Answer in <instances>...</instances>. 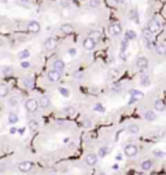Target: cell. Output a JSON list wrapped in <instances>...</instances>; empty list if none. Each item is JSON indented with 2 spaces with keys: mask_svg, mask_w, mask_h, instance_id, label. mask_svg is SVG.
<instances>
[{
  "mask_svg": "<svg viewBox=\"0 0 166 175\" xmlns=\"http://www.w3.org/2000/svg\"><path fill=\"white\" fill-rule=\"evenodd\" d=\"M84 126H86V127H90V121H86V122H84Z\"/></svg>",
  "mask_w": 166,
  "mask_h": 175,
  "instance_id": "cell-44",
  "label": "cell"
},
{
  "mask_svg": "<svg viewBox=\"0 0 166 175\" xmlns=\"http://www.w3.org/2000/svg\"><path fill=\"white\" fill-rule=\"evenodd\" d=\"M135 65H136V68L140 69V70H147V69H148V58L143 57V56H142V57H137Z\"/></svg>",
  "mask_w": 166,
  "mask_h": 175,
  "instance_id": "cell-8",
  "label": "cell"
},
{
  "mask_svg": "<svg viewBox=\"0 0 166 175\" xmlns=\"http://www.w3.org/2000/svg\"><path fill=\"white\" fill-rule=\"evenodd\" d=\"M65 112H67V113H74L75 110L73 109V108H66V109H65Z\"/></svg>",
  "mask_w": 166,
  "mask_h": 175,
  "instance_id": "cell-42",
  "label": "cell"
},
{
  "mask_svg": "<svg viewBox=\"0 0 166 175\" xmlns=\"http://www.w3.org/2000/svg\"><path fill=\"white\" fill-rule=\"evenodd\" d=\"M53 175H54V174H53Z\"/></svg>",
  "mask_w": 166,
  "mask_h": 175,
  "instance_id": "cell-49",
  "label": "cell"
},
{
  "mask_svg": "<svg viewBox=\"0 0 166 175\" xmlns=\"http://www.w3.org/2000/svg\"><path fill=\"white\" fill-rule=\"evenodd\" d=\"M27 30L30 33H39L40 31V24L38 21H30L27 24Z\"/></svg>",
  "mask_w": 166,
  "mask_h": 175,
  "instance_id": "cell-10",
  "label": "cell"
},
{
  "mask_svg": "<svg viewBox=\"0 0 166 175\" xmlns=\"http://www.w3.org/2000/svg\"><path fill=\"white\" fill-rule=\"evenodd\" d=\"M140 167H142L143 171H149L153 167V162L150 161V159H145V161H143L142 163H140Z\"/></svg>",
  "mask_w": 166,
  "mask_h": 175,
  "instance_id": "cell-17",
  "label": "cell"
},
{
  "mask_svg": "<svg viewBox=\"0 0 166 175\" xmlns=\"http://www.w3.org/2000/svg\"><path fill=\"white\" fill-rule=\"evenodd\" d=\"M59 92H60V94H61L64 97H69V95H70L69 90H67V88H64V87H60V88H59Z\"/></svg>",
  "mask_w": 166,
  "mask_h": 175,
  "instance_id": "cell-32",
  "label": "cell"
},
{
  "mask_svg": "<svg viewBox=\"0 0 166 175\" xmlns=\"http://www.w3.org/2000/svg\"><path fill=\"white\" fill-rule=\"evenodd\" d=\"M99 161V156L95 153H88L84 158V162L88 165V166H95Z\"/></svg>",
  "mask_w": 166,
  "mask_h": 175,
  "instance_id": "cell-7",
  "label": "cell"
},
{
  "mask_svg": "<svg viewBox=\"0 0 166 175\" xmlns=\"http://www.w3.org/2000/svg\"><path fill=\"white\" fill-rule=\"evenodd\" d=\"M8 121H9L10 125H16V123L18 122V117L16 113H9V115H8Z\"/></svg>",
  "mask_w": 166,
  "mask_h": 175,
  "instance_id": "cell-24",
  "label": "cell"
},
{
  "mask_svg": "<svg viewBox=\"0 0 166 175\" xmlns=\"http://www.w3.org/2000/svg\"><path fill=\"white\" fill-rule=\"evenodd\" d=\"M95 45H96V40L91 39L90 37H87L84 40H83V48H84V50L91 51V50H93V48H95Z\"/></svg>",
  "mask_w": 166,
  "mask_h": 175,
  "instance_id": "cell-9",
  "label": "cell"
},
{
  "mask_svg": "<svg viewBox=\"0 0 166 175\" xmlns=\"http://www.w3.org/2000/svg\"><path fill=\"white\" fill-rule=\"evenodd\" d=\"M88 37H90L91 39H93V40H97L99 38L101 37V33L99 31V30H92V31H90V34H88Z\"/></svg>",
  "mask_w": 166,
  "mask_h": 175,
  "instance_id": "cell-25",
  "label": "cell"
},
{
  "mask_svg": "<svg viewBox=\"0 0 166 175\" xmlns=\"http://www.w3.org/2000/svg\"><path fill=\"white\" fill-rule=\"evenodd\" d=\"M153 154H154V157H158V158H163V157L166 156L165 152L160 151V149H154V151H153Z\"/></svg>",
  "mask_w": 166,
  "mask_h": 175,
  "instance_id": "cell-31",
  "label": "cell"
},
{
  "mask_svg": "<svg viewBox=\"0 0 166 175\" xmlns=\"http://www.w3.org/2000/svg\"><path fill=\"white\" fill-rule=\"evenodd\" d=\"M126 0H114V3H117V4H122V3H124Z\"/></svg>",
  "mask_w": 166,
  "mask_h": 175,
  "instance_id": "cell-43",
  "label": "cell"
},
{
  "mask_svg": "<svg viewBox=\"0 0 166 175\" xmlns=\"http://www.w3.org/2000/svg\"><path fill=\"white\" fill-rule=\"evenodd\" d=\"M9 94V88L7 84H0V97H5Z\"/></svg>",
  "mask_w": 166,
  "mask_h": 175,
  "instance_id": "cell-22",
  "label": "cell"
},
{
  "mask_svg": "<svg viewBox=\"0 0 166 175\" xmlns=\"http://www.w3.org/2000/svg\"><path fill=\"white\" fill-rule=\"evenodd\" d=\"M119 71L118 69H110L109 70V78H116V77H118Z\"/></svg>",
  "mask_w": 166,
  "mask_h": 175,
  "instance_id": "cell-33",
  "label": "cell"
},
{
  "mask_svg": "<svg viewBox=\"0 0 166 175\" xmlns=\"http://www.w3.org/2000/svg\"><path fill=\"white\" fill-rule=\"evenodd\" d=\"M99 4H100V1H99V0H90L88 5H90L91 8H97Z\"/></svg>",
  "mask_w": 166,
  "mask_h": 175,
  "instance_id": "cell-36",
  "label": "cell"
},
{
  "mask_svg": "<svg viewBox=\"0 0 166 175\" xmlns=\"http://www.w3.org/2000/svg\"><path fill=\"white\" fill-rule=\"evenodd\" d=\"M153 105H154V109L157 110V112H163V110L166 109V104L163 100L161 99H157L154 102H153Z\"/></svg>",
  "mask_w": 166,
  "mask_h": 175,
  "instance_id": "cell-14",
  "label": "cell"
},
{
  "mask_svg": "<svg viewBox=\"0 0 166 175\" xmlns=\"http://www.w3.org/2000/svg\"><path fill=\"white\" fill-rule=\"evenodd\" d=\"M156 53L157 55H160V56H163V55H166V45H163V44H158V45H156Z\"/></svg>",
  "mask_w": 166,
  "mask_h": 175,
  "instance_id": "cell-21",
  "label": "cell"
},
{
  "mask_svg": "<svg viewBox=\"0 0 166 175\" xmlns=\"http://www.w3.org/2000/svg\"><path fill=\"white\" fill-rule=\"evenodd\" d=\"M23 86H25L26 88H33V87H34V81L31 78H26L25 81H23Z\"/></svg>",
  "mask_w": 166,
  "mask_h": 175,
  "instance_id": "cell-28",
  "label": "cell"
},
{
  "mask_svg": "<svg viewBox=\"0 0 166 175\" xmlns=\"http://www.w3.org/2000/svg\"><path fill=\"white\" fill-rule=\"evenodd\" d=\"M69 175H70V174H69Z\"/></svg>",
  "mask_w": 166,
  "mask_h": 175,
  "instance_id": "cell-50",
  "label": "cell"
},
{
  "mask_svg": "<svg viewBox=\"0 0 166 175\" xmlns=\"http://www.w3.org/2000/svg\"><path fill=\"white\" fill-rule=\"evenodd\" d=\"M53 69L54 70H59V71H64L65 69V64L62 60H54L53 61Z\"/></svg>",
  "mask_w": 166,
  "mask_h": 175,
  "instance_id": "cell-18",
  "label": "cell"
},
{
  "mask_svg": "<svg viewBox=\"0 0 166 175\" xmlns=\"http://www.w3.org/2000/svg\"><path fill=\"white\" fill-rule=\"evenodd\" d=\"M0 20H1V17H0Z\"/></svg>",
  "mask_w": 166,
  "mask_h": 175,
  "instance_id": "cell-48",
  "label": "cell"
},
{
  "mask_svg": "<svg viewBox=\"0 0 166 175\" xmlns=\"http://www.w3.org/2000/svg\"><path fill=\"white\" fill-rule=\"evenodd\" d=\"M143 37H144L148 42H150V40L153 39V33H150L149 30L147 29V30H144V31H143Z\"/></svg>",
  "mask_w": 166,
  "mask_h": 175,
  "instance_id": "cell-27",
  "label": "cell"
},
{
  "mask_svg": "<svg viewBox=\"0 0 166 175\" xmlns=\"http://www.w3.org/2000/svg\"><path fill=\"white\" fill-rule=\"evenodd\" d=\"M38 126H39V123L36 122V121H30V122H29V127L33 131H35L36 128H38Z\"/></svg>",
  "mask_w": 166,
  "mask_h": 175,
  "instance_id": "cell-35",
  "label": "cell"
},
{
  "mask_svg": "<svg viewBox=\"0 0 166 175\" xmlns=\"http://www.w3.org/2000/svg\"><path fill=\"white\" fill-rule=\"evenodd\" d=\"M108 152H109V149L106 148V147H101V148L99 149L97 156H99V157H105L106 154H108Z\"/></svg>",
  "mask_w": 166,
  "mask_h": 175,
  "instance_id": "cell-30",
  "label": "cell"
},
{
  "mask_svg": "<svg viewBox=\"0 0 166 175\" xmlns=\"http://www.w3.org/2000/svg\"><path fill=\"white\" fill-rule=\"evenodd\" d=\"M8 104H9L12 108H17V105H18V100L16 99V97H10L9 101H8Z\"/></svg>",
  "mask_w": 166,
  "mask_h": 175,
  "instance_id": "cell-34",
  "label": "cell"
},
{
  "mask_svg": "<svg viewBox=\"0 0 166 175\" xmlns=\"http://www.w3.org/2000/svg\"><path fill=\"white\" fill-rule=\"evenodd\" d=\"M56 45H57V40L54 39V38H48V39L46 40V43H44V47H46L47 50H49V51L54 50Z\"/></svg>",
  "mask_w": 166,
  "mask_h": 175,
  "instance_id": "cell-13",
  "label": "cell"
},
{
  "mask_svg": "<svg viewBox=\"0 0 166 175\" xmlns=\"http://www.w3.org/2000/svg\"><path fill=\"white\" fill-rule=\"evenodd\" d=\"M93 110H96V112H104V110H105V108H104L101 104H96L95 106H93Z\"/></svg>",
  "mask_w": 166,
  "mask_h": 175,
  "instance_id": "cell-38",
  "label": "cell"
},
{
  "mask_svg": "<svg viewBox=\"0 0 166 175\" xmlns=\"http://www.w3.org/2000/svg\"><path fill=\"white\" fill-rule=\"evenodd\" d=\"M67 53H69L70 56H73V57H74V56L77 55V50H75V48H70V50L67 51Z\"/></svg>",
  "mask_w": 166,
  "mask_h": 175,
  "instance_id": "cell-40",
  "label": "cell"
},
{
  "mask_svg": "<svg viewBox=\"0 0 166 175\" xmlns=\"http://www.w3.org/2000/svg\"><path fill=\"white\" fill-rule=\"evenodd\" d=\"M16 131H17V130H16L14 127H12V128H10V134H16Z\"/></svg>",
  "mask_w": 166,
  "mask_h": 175,
  "instance_id": "cell-45",
  "label": "cell"
},
{
  "mask_svg": "<svg viewBox=\"0 0 166 175\" xmlns=\"http://www.w3.org/2000/svg\"><path fill=\"white\" fill-rule=\"evenodd\" d=\"M39 106H40L42 109H48V108L51 106V100H49V97L42 96L40 100H39Z\"/></svg>",
  "mask_w": 166,
  "mask_h": 175,
  "instance_id": "cell-12",
  "label": "cell"
},
{
  "mask_svg": "<svg viewBox=\"0 0 166 175\" xmlns=\"http://www.w3.org/2000/svg\"><path fill=\"white\" fill-rule=\"evenodd\" d=\"M124 154H126L127 157H130V158L136 157L137 156V147L135 145V144H127V145L124 147Z\"/></svg>",
  "mask_w": 166,
  "mask_h": 175,
  "instance_id": "cell-3",
  "label": "cell"
},
{
  "mask_svg": "<svg viewBox=\"0 0 166 175\" xmlns=\"http://www.w3.org/2000/svg\"><path fill=\"white\" fill-rule=\"evenodd\" d=\"M109 34H110L112 37H118V35H121L122 34L121 25H119L118 22H112V24L109 25Z\"/></svg>",
  "mask_w": 166,
  "mask_h": 175,
  "instance_id": "cell-2",
  "label": "cell"
},
{
  "mask_svg": "<svg viewBox=\"0 0 166 175\" xmlns=\"http://www.w3.org/2000/svg\"><path fill=\"white\" fill-rule=\"evenodd\" d=\"M60 30H61V33H62V34H65V35H69V34H71V33L74 31V29H73V26L70 24L61 25V26H60Z\"/></svg>",
  "mask_w": 166,
  "mask_h": 175,
  "instance_id": "cell-15",
  "label": "cell"
},
{
  "mask_svg": "<svg viewBox=\"0 0 166 175\" xmlns=\"http://www.w3.org/2000/svg\"><path fill=\"white\" fill-rule=\"evenodd\" d=\"M135 38H136V33L132 31V30H127V31H126V35H124V39L132 40V39H135Z\"/></svg>",
  "mask_w": 166,
  "mask_h": 175,
  "instance_id": "cell-26",
  "label": "cell"
},
{
  "mask_svg": "<svg viewBox=\"0 0 166 175\" xmlns=\"http://www.w3.org/2000/svg\"><path fill=\"white\" fill-rule=\"evenodd\" d=\"M21 66H22V68H29V66H30V62H27V61H22V62H21Z\"/></svg>",
  "mask_w": 166,
  "mask_h": 175,
  "instance_id": "cell-41",
  "label": "cell"
},
{
  "mask_svg": "<svg viewBox=\"0 0 166 175\" xmlns=\"http://www.w3.org/2000/svg\"><path fill=\"white\" fill-rule=\"evenodd\" d=\"M127 131H129L130 134H132V135H136V134L140 131V128H139L137 125H130L129 127H127Z\"/></svg>",
  "mask_w": 166,
  "mask_h": 175,
  "instance_id": "cell-23",
  "label": "cell"
},
{
  "mask_svg": "<svg viewBox=\"0 0 166 175\" xmlns=\"http://www.w3.org/2000/svg\"><path fill=\"white\" fill-rule=\"evenodd\" d=\"M160 29H161V25H160V22H158L156 18H152L149 22H148V30H149L150 33H153V34H157V33L160 31Z\"/></svg>",
  "mask_w": 166,
  "mask_h": 175,
  "instance_id": "cell-5",
  "label": "cell"
},
{
  "mask_svg": "<svg viewBox=\"0 0 166 175\" xmlns=\"http://www.w3.org/2000/svg\"><path fill=\"white\" fill-rule=\"evenodd\" d=\"M129 17H130V20H131V21L139 24V14H137L136 9H131V11H130V13H129Z\"/></svg>",
  "mask_w": 166,
  "mask_h": 175,
  "instance_id": "cell-19",
  "label": "cell"
},
{
  "mask_svg": "<svg viewBox=\"0 0 166 175\" xmlns=\"http://www.w3.org/2000/svg\"><path fill=\"white\" fill-rule=\"evenodd\" d=\"M1 71H3V74H4V75H9V74L12 73V68H9V66H5V68L1 69Z\"/></svg>",
  "mask_w": 166,
  "mask_h": 175,
  "instance_id": "cell-37",
  "label": "cell"
},
{
  "mask_svg": "<svg viewBox=\"0 0 166 175\" xmlns=\"http://www.w3.org/2000/svg\"><path fill=\"white\" fill-rule=\"evenodd\" d=\"M140 84L144 87H148L150 84V79H149V77H148V74H143V75L140 77Z\"/></svg>",
  "mask_w": 166,
  "mask_h": 175,
  "instance_id": "cell-20",
  "label": "cell"
},
{
  "mask_svg": "<svg viewBox=\"0 0 166 175\" xmlns=\"http://www.w3.org/2000/svg\"><path fill=\"white\" fill-rule=\"evenodd\" d=\"M21 3H29V1H30V0H20Z\"/></svg>",
  "mask_w": 166,
  "mask_h": 175,
  "instance_id": "cell-46",
  "label": "cell"
},
{
  "mask_svg": "<svg viewBox=\"0 0 166 175\" xmlns=\"http://www.w3.org/2000/svg\"><path fill=\"white\" fill-rule=\"evenodd\" d=\"M47 78H48L49 82H52V83H54V82H59L60 79H61V71L52 69V70H49L48 73H47Z\"/></svg>",
  "mask_w": 166,
  "mask_h": 175,
  "instance_id": "cell-4",
  "label": "cell"
},
{
  "mask_svg": "<svg viewBox=\"0 0 166 175\" xmlns=\"http://www.w3.org/2000/svg\"><path fill=\"white\" fill-rule=\"evenodd\" d=\"M29 56H30V51H27V50H25V51H22V52L18 53V58H20V60H25V58H27Z\"/></svg>",
  "mask_w": 166,
  "mask_h": 175,
  "instance_id": "cell-29",
  "label": "cell"
},
{
  "mask_svg": "<svg viewBox=\"0 0 166 175\" xmlns=\"http://www.w3.org/2000/svg\"><path fill=\"white\" fill-rule=\"evenodd\" d=\"M129 94H130V96H131V99H134L135 101H136V100H142L143 97H144V94H143L142 91H139V90H130Z\"/></svg>",
  "mask_w": 166,
  "mask_h": 175,
  "instance_id": "cell-11",
  "label": "cell"
},
{
  "mask_svg": "<svg viewBox=\"0 0 166 175\" xmlns=\"http://www.w3.org/2000/svg\"><path fill=\"white\" fill-rule=\"evenodd\" d=\"M127 42H129L127 39L122 40V43H121V52H124V50H126V47H127Z\"/></svg>",
  "mask_w": 166,
  "mask_h": 175,
  "instance_id": "cell-39",
  "label": "cell"
},
{
  "mask_svg": "<svg viewBox=\"0 0 166 175\" xmlns=\"http://www.w3.org/2000/svg\"><path fill=\"white\" fill-rule=\"evenodd\" d=\"M143 117H144L145 121H149V122H152V121H156L157 115H156V113L153 112V110H147V112H144Z\"/></svg>",
  "mask_w": 166,
  "mask_h": 175,
  "instance_id": "cell-16",
  "label": "cell"
},
{
  "mask_svg": "<svg viewBox=\"0 0 166 175\" xmlns=\"http://www.w3.org/2000/svg\"><path fill=\"white\" fill-rule=\"evenodd\" d=\"M33 167H34V163L31 161H23L18 163V170L21 172H29L33 170Z\"/></svg>",
  "mask_w": 166,
  "mask_h": 175,
  "instance_id": "cell-6",
  "label": "cell"
},
{
  "mask_svg": "<svg viewBox=\"0 0 166 175\" xmlns=\"http://www.w3.org/2000/svg\"><path fill=\"white\" fill-rule=\"evenodd\" d=\"M25 108H26V110H27V112H30V113L36 112V110H38V108H39V101H36L35 99H29V100H26Z\"/></svg>",
  "mask_w": 166,
  "mask_h": 175,
  "instance_id": "cell-1",
  "label": "cell"
},
{
  "mask_svg": "<svg viewBox=\"0 0 166 175\" xmlns=\"http://www.w3.org/2000/svg\"><path fill=\"white\" fill-rule=\"evenodd\" d=\"M8 0H0V3H7Z\"/></svg>",
  "mask_w": 166,
  "mask_h": 175,
  "instance_id": "cell-47",
  "label": "cell"
}]
</instances>
